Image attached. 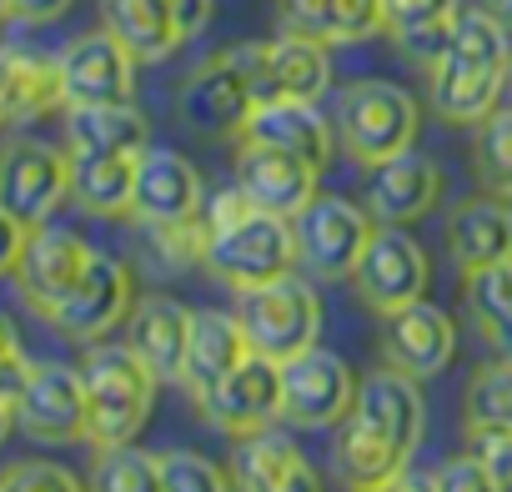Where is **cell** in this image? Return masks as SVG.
I'll list each match as a JSON object with an SVG mask.
<instances>
[{
	"mask_svg": "<svg viewBox=\"0 0 512 492\" xmlns=\"http://www.w3.org/2000/svg\"><path fill=\"white\" fill-rule=\"evenodd\" d=\"M201 226H206L201 272H211L231 292H251V287H267V282H282V277L297 272L292 216L251 206L236 181L221 196H206Z\"/></svg>",
	"mask_w": 512,
	"mask_h": 492,
	"instance_id": "cell-1",
	"label": "cell"
},
{
	"mask_svg": "<svg viewBox=\"0 0 512 492\" xmlns=\"http://www.w3.org/2000/svg\"><path fill=\"white\" fill-rule=\"evenodd\" d=\"M507 81H512V31L497 26L482 6L462 11L452 41L427 66L432 111L447 126H477L497 111Z\"/></svg>",
	"mask_w": 512,
	"mask_h": 492,
	"instance_id": "cell-2",
	"label": "cell"
},
{
	"mask_svg": "<svg viewBox=\"0 0 512 492\" xmlns=\"http://www.w3.org/2000/svg\"><path fill=\"white\" fill-rule=\"evenodd\" d=\"M81 377H86V402H91V432L86 442L96 447H116V442H136L151 422V407H156V372L121 342V347H106V342H91L86 362H81Z\"/></svg>",
	"mask_w": 512,
	"mask_h": 492,
	"instance_id": "cell-3",
	"label": "cell"
},
{
	"mask_svg": "<svg viewBox=\"0 0 512 492\" xmlns=\"http://www.w3.org/2000/svg\"><path fill=\"white\" fill-rule=\"evenodd\" d=\"M417 126H422V106L397 81H352L337 96V141L362 166L412 151Z\"/></svg>",
	"mask_w": 512,
	"mask_h": 492,
	"instance_id": "cell-4",
	"label": "cell"
},
{
	"mask_svg": "<svg viewBox=\"0 0 512 492\" xmlns=\"http://www.w3.org/2000/svg\"><path fill=\"white\" fill-rule=\"evenodd\" d=\"M231 312H236L251 352H262L272 362H287V357H297V352L322 342V297L307 282H297V277L236 292Z\"/></svg>",
	"mask_w": 512,
	"mask_h": 492,
	"instance_id": "cell-5",
	"label": "cell"
},
{
	"mask_svg": "<svg viewBox=\"0 0 512 492\" xmlns=\"http://www.w3.org/2000/svg\"><path fill=\"white\" fill-rule=\"evenodd\" d=\"M256 101H262V96H256L251 56H246V46H236V51H216L211 61H201L181 81L176 116L196 136H236Z\"/></svg>",
	"mask_w": 512,
	"mask_h": 492,
	"instance_id": "cell-6",
	"label": "cell"
},
{
	"mask_svg": "<svg viewBox=\"0 0 512 492\" xmlns=\"http://www.w3.org/2000/svg\"><path fill=\"white\" fill-rule=\"evenodd\" d=\"M297 226V267L317 282H352L367 241L377 231L372 211L347 196H317L307 211L292 216Z\"/></svg>",
	"mask_w": 512,
	"mask_h": 492,
	"instance_id": "cell-7",
	"label": "cell"
},
{
	"mask_svg": "<svg viewBox=\"0 0 512 492\" xmlns=\"http://www.w3.org/2000/svg\"><path fill=\"white\" fill-rule=\"evenodd\" d=\"M357 402L352 367L322 342L282 362V422L297 432H337Z\"/></svg>",
	"mask_w": 512,
	"mask_h": 492,
	"instance_id": "cell-8",
	"label": "cell"
},
{
	"mask_svg": "<svg viewBox=\"0 0 512 492\" xmlns=\"http://www.w3.org/2000/svg\"><path fill=\"white\" fill-rule=\"evenodd\" d=\"M71 201V151L16 136L0 146V206L21 226H46Z\"/></svg>",
	"mask_w": 512,
	"mask_h": 492,
	"instance_id": "cell-9",
	"label": "cell"
},
{
	"mask_svg": "<svg viewBox=\"0 0 512 492\" xmlns=\"http://www.w3.org/2000/svg\"><path fill=\"white\" fill-rule=\"evenodd\" d=\"M427 282H432L427 252L417 246V236L407 226H377L362 262H357V272H352L357 302L367 312H377V317H392L407 302L427 297Z\"/></svg>",
	"mask_w": 512,
	"mask_h": 492,
	"instance_id": "cell-10",
	"label": "cell"
},
{
	"mask_svg": "<svg viewBox=\"0 0 512 492\" xmlns=\"http://www.w3.org/2000/svg\"><path fill=\"white\" fill-rule=\"evenodd\" d=\"M196 412L206 427L226 432L231 442L262 432V427H277L282 422V362L251 352L236 372H226L211 392L196 397Z\"/></svg>",
	"mask_w": 512,
	"mask_h": 492,
	"instance_id": "cell-11",
	"label": "cell"
},
{
	"mask_svg": "<svg viewBox=\"0 0 512 492\" xmlns=\"http://www.w3.org/2000/svg\"><path fill=\"white\" fill-rule=\"evenodd\" d=\"M131 302H136L131 267H126L121 257H111V252H96L91 267L81 272V282H76V287L46 312V322H51L61 337L91 347V342H101L111 327L126 322Z\"/></svg>",
	"mask_w": 512,
	"mask_h": 492,
	"instance_id": "cell-12",
	"label": "cell"
},
{
	"mask_svg": "<svg viewBox=\"0 0 512 492\" xmlns=\"http://www.w3.org/2000/svg\"><path fill=\"white\" fill-rule=\"evenodd\" d=\"M16 427L36 442H81L91 432V402L81 367L36 362L26 392L16 397Z\"/></svg>",
	"mask_w": 512,
	"mask_h": 492,
	"instance_id": "cell-13",
	"label": "cell"
},
{
	"mask_svg": "<svg viewBox=\"0 0 512 492\" xmlns=\"http://www.w3.org/2000/svg\"><path fill=\"white\" fill-rule=\"evenodd\" d=\"M201 211H206V181H201L196 161H186L171 146H146L136 156L131 221L136 226H181V221H201Z\"/></svg>",
	"mask_w": 512,
	"mask_h": 492,
	"instance_id": "cell-14",
	"label": "cell"
},
{
	"mask_svg": "<svg viewBox=\"0 0 512 492\" xmlns=\"http://www.w3.org/2000/svg\"><path fill=\"white\" fill-rule=\"evenodd\" d=\"M136 56L101 26V31H86L76 36L61 56H56V71H61V96L66 106H101V101H136Z\"/></svg>",
	"mask_w": 512,
	"mask_h": 492,
	"instance_id": "cell-15",
	"label": "cell"
},
{
	"mask_svg": "<svg viewBox=\"0 0 512 492\" xmlns=\"http://www.w3.org/2000/svg\"><path fill=\"white\" fill-rule=\"evenodd\" d=\"M231 487L236 492H327L317 462L277 427H262L231 442Z\"/></svg>",
	"mask_w": 512,
	"mask_h": 492,
	"instance_id": "cell-16",
	"label": "cell"
},
{
	"mask_svg": "<svg viewBox=\"0 0 512 492\" xmlns=\"http://www.w3.org/2000/svg\"><path fill=\"white\" fill-rule=\"evenodd\" d=\"M246 56H251V76H256V96L262 101H272V96L322 101V91L332 86V46H322L312 36L282 31L262 46H246Z\"/></svg>",
	"mask_w": 512,
	"mask_h": 492,
	"instance_id": "cell-17",
	"label": "cell"
},
{
	"mask_svg": "<svg viewBox=\"0 0 512 492\" xmlns=\"http://www.w3.org/2000/svg\"><path fill=\"white\" fill-rule=\"evenodd\" d=\"M317 166L282 151V146H262V141H236V186L246 191L251 206L277 211V216H297L317 201Z\"/></svg>",
	"mask_w": 512,
	"mask_h": 492,
	"instance_id": "cell-18",
	"label": "cell"
},
{
	"mask_svg": "<svg viewBox=\"0 0 512 492\" xmlns=\"http://www.w3.org/2000/svg\"><path fill=\"white\" fill-rule=\"evenodd\" d=\"M382 352H387L392 367L412 372L417 382L442 377L452 367V357H457V322L437 302L417 297L402 312L382 317Z\"/></svg>",
	"mask_w": 512,
	"mask_h": 492,
	"instance_id": "cell-19",
	"label": "cell"
},
{
	"mask_svg": "<svg viewBox=\"0 0 512 492\" xmlns=\"http://www.w3.org/2000/svg\"><path fill=\"white\" fill-rule=\"evenodd\" d=\"M91 246L76 236V231H66V226H31V236H26V252H21V262H16V287H21V297L46 317L76 282H81V272L91 267Z\"/></svg>",
	"mask_w": 512,
	"mask_h": 492,
	"instance_id": "cell-20",
	"label": "cell"
},
{
	"mask_svg": "<svg viewBox=\"0 0 512 492\" xmlns=\"http://www.w3.org/2000/svg\"><path fill=\"white\" fill-rule=\"evenodd\" d=\"M437 196H442V171L422 151H402V156L367 166L362 206L372 211L377 226H412L437 206Z\"/></svg>",
	"mask_w": 512,
	"mask_h": 492,
	"instance_id": "cell-21",
	"label": "cell"
},
{
	"mask_svg": "<svg viewBox=\"0 0 512 492\" xmlns=\"http://www.w3.org/2000/svg\"><path fill=\"white\" fill-rule=\"evenodd\" d=\"M362 427H372L377 437H387L392 447H402L407 457L417 452L422 442V427H427V407H422V392H417V377L402 372V367H372L362 382H357V402L352 412Z\"/></svg>",
	"mask_w": 512,
	"mask_h": 492,
	"instance_id": "cell-22",
	"label": "cell"
},
{
	"mask_svg": "<svg viewBox=\"0 0 512 492\" xmlns=\"http://www.w3.org/2000/svg\"><path fill=\"white\" fill-rule=\"evenodd\" d=\"M191 307L166 297V292H151V297H136L131 312H126V347L156 372V382H181L186 372V347H191Z\"/></svg>",
	"mask_w": 512,
	"mask_h": 492,
	"instance_id": "cell-23",
	"label": "cell"
},
{
	"mask_svg": "<svg viewBox=\"0 0 512 492\" xmlns=\"http://www.w3.org/2000/svg\"><path fill=\"white\" fill-rule=\"evenodd\" d=\"M236 141L282 146V151L312 161L317 171H327L332 146H337V131H332V121L317 111V101H287V96H272V101H256V106H251L246 126L236 131Z\"/></svg>",
	"mask_w": 512,
	"mask_h": 492,
	"instance_id": "cell-24",
	"label": "cell"
},
{
	"mask_svg": "<svg viewBox=\"0 0 512 492\" xmlns=\"http://www.w3.org/2000/svg\"><path fill=\"white\" fill-rule=\"evenodd\" d=\"M151 146V121L136 101L66 106V151L71 156H141Z\"/></svg>",
	"mask_w": 512,
	"mask_h": 492,
	"instance_id": "cell-25",
	"label": "cell"
},
{
	"mask_svg": "<svg viewBox=\"0 0 512 492\" xmlns=\"http://www.w3.org/2000/svg\"><path fill=\"white\" fill-rule=\"evenodd\" d=\"M447 252L462 272L512 262V206L502 196H472L447 216Z\"/></svg>",
	"mask_w": 512,
	"mask_h": 492,
	"instance_id": "cell-26",
	"label": "cell"
},
{
	"mask_svg": "<svg viewBox=\"0 0 512 492\" xmlns=\"http://www.w3.org/2000/svg\"><path fill=\"white\" fill-rule=\"evenodd\" d=\"M251 357V342L236 322V312H216V307H201L191 317V347H186V372H181V387L191 392V402L201 392H211L226 372H236L241 362Z\"/></svg>",
	"mask_w": 512,
	"mask_h": 492,
	"instance_id": "cell-27",
	"label": "cell"
},
{
	"mask_svg": "<svg viewBox=\"0 0 512 492\" xmlns=\"http://www.w3.org/2000/svg\"><path fill=\"white\" fill-rule=\"evenodd\" d=\"M282 31L312 36L322 46H357L382 31V0H277Z\"/></svg>",
	"mask_w": 512,
	"mask_h": 492,
	"instance_id": "cell-28",
	"label": "cell"
},
{
	"mask_svg": "<svg viewBox=\"0 0 512 492\" xmlns=\"http://www.w3.org/2000/svg\"><path fill=\"white\" fill-rule=\"evenodd\" d=\"M457 16H462V0H382V31L417 66H432L442 56Z\"/></svg>",
	"mask_w": 512,
	"mask_h": 492,
	"instance_id": "cell-29",
	"label": "cell"
},
{
	"mask_svg": "<svg viewBox=\"0 0 512 492\" xmlns=\"http://www.w3.org/2000/svg\"><path fill=\"white\" fill-rule=\"evenodd\" d=\"M101 26L136 61H166L186 41L166 0H101Z\"/></svg>",
	"mask_w": 512,
	"mask_h": 492,
	"instance_id": "cell-30",
	"label": "cell"
},
{
	"mask_svg": "<svg viewBox=\"0 0 512 492\" xmlns=\"http://www.w3.org/2000/svg\"><path fill=\"white\" fill-rule=\"evenodd\" d=\"M71 201L86 216H131L136 156H71Z\"/></svg>",
	"mask_w": 512,
	"mask_h": 492,
	"instance_id": "cell-31",
	"label": "cell"
},
{
	"mask_svg": "<svg viewBox=\"0 0 512 492\" xmlns=\"http://www.w3.org/2000/svg\"><path fill=\"white\" fill-rule=\"evenodd\" d=\"M51 111H66L56 61L31 51H6V126H26Z\"/></svg>",
	"mask_w": 512,
	"mask_h": 492,
	"instance_id": "cell-32",
	"label": "cell"
},
{
	"mask_svg": "<svg viewBox=\"0 0 512 492\" xmlns=\"http://www.w3.org/2000/svg\"><path fill=\"white\" fill-rule=\"evenodd\" d=\"M332 457H337V472H342L347 492L377 487V482L407 472V462H412L402 447H392L387 437H377V432L362 427L357 417H347V422L337 427V447H332Z\"/></svg>",
	"mask_w": 512,
	"mask_h": 492,
	"instance_id": "cell-33",
	"label": "cell"
},
{
	"mask_svg": "<svg viewBox=\"0 0 512 492\" xmlns=\"http://www.w3.org/2000/svg\"><path fill=\"white\" fill-rule=\"evenodd\" d=\"M462 302L497 357H512V262L462 272Z\"/></svg>",
	"mask_w": 512,
	"mask_h": 492,
	"instance_id": "cell-34",
	"label": "cell"
},
{
	"mask_svg": "<svg viewBox=\"0 0 512 492\" xmlns=\"http://www.w3.org/2000/svg\"><path fill=\"white\" fill-rule=\"evenodd\" d=\"M462 427L472 432H512V357H497L472 372L462 397Z\"/></svg>",
	"mask_w": 512,
	"mask_h": 492,
	"instance_id": "cell-35",
	"label": "cell"
},
{
	"mask_svg": "<svg viewBox=\"0 0 512 492\" xmlns=\"http://www.w3.org/2000/svg\"><path fill=\"white\" fill-rule=\"evenodd\" d=\"M86 487L91 492H161V452H146L136 442L96 447Z\"/></svg>",
	"mask_w": 512,
	"mask_h": 492,
	"instance_id": "cell-36",
	"label": "cell"
},
{
	"mask_svg": "<svg viewBox=\"0 0 512 492\" xmlns=\"http://www.w3.org/2000/svg\"><path fill=\"white\" fill-rule=\"evenodd\" d=\"M472 176L487 196L512 201V106H497L487 121H477L472 136Z\"/></svg>",
	"mask_w": 512,
	"mask_h": 492,
	"instance_id": "cell-37",
	"label": "cell"
},
{
	"mask_svg": "<svg viewBox=\"0 0 512 492\" xmlns=\"http://www.w3.org/2000/svg\"><path fill=\"white\" fill-rule=\"evenodd\" d=\"M161 492H236L231 472L216 467L196 447H171L161 452Z\"/></svg>",
	"mask_w": 512,
	"mask_h": 492,
	"instance_id": "cell-38",
	"label": "cell"
},
{
	"mask_svg": "<svg viewBox=\"0 0 512 492\" xmlns=\"http://www.w3.org/2000/svg\"><path fill=\"white\" fill-rule=\"evenodd\" d=\"M0 487L11 492H91L71 467L61 462H46V457H26V462H11L6 472H0Z\"/></svg>",
	"mask_w": 512,
	"mask_h": 492,
	"instance_id": "cell-39",
	"label": "cell"
},
{
	"mask_svg": "<svg viewBox=\"0 0 512 492\" xmlns=\"http://www.w3.org/2000/svg\"><path fill=\"white\" fill-rule=\"evenodd\" d=\"M432 492H507L477 452H457L432 472Z\"/></svg>",
	"mask_w": 512,
	"mask_h": 492,
	"instance_id": "cell-40",
	"label": "cell"
},
{
	"mask_svg": "<svg viewBox=\"0 0 512 492\" xmlns=\"http://www.w3.org/2000/svg\"><path fill=\"white\" fill-rule=\"evenodd\" d=\"M31 357H26V347H21V337H16V327L0 317V397L6 402H16L21 392H26V382H31Z\"/></svg>",
	"mask_w": 512,
	"mask_h": 492,
	"instance_id": "cell-41",
	"label": "cell"
},
{
	"mask_svg": "<svg viewBox=\"0 0 512 492\" xmlns=\"http://www.w3.org/2000/svg\"><path fill=\"white\" fill-rule=\"evenodd\" d=\"M472 452L502 487H512V432H472Z\"/></svg>",
	"mask_w": 512,
	"mask_h": 492,
	"instance_id": "cell-42",
	"label": "cell"
},
{
	"mask_svg": "<svg viewBox=\"0 0 512 492\" xmlns=\"http://www.w3.org/2000/svg\"><path fill=\"white\" fill-rule=\"evenodd\" d=\"M26 236H31V226H21L6 206H0V277L16 272V262H21V252H26Z\"/></svg>",
	"mask_w": 512,
	"mask_h": 492,
	"instance_id": "cell-43",
	"label": "cell"
},
{
	"mask_svg": "<svg viewBox=\"0 0 512 492\" xmlns=\"http://www.w3.org/2000/svg\"><path fill=\"white\" fill-rule=\"evenodd\" d=\"M166 6H171V16H176L181 36L191 41V36H201V31L211 26V11H216V0H166Z\"/></svg>",
	"mask_w": 512,
	"mask_h": 492,
	"instance_id": "cell-44",
	"label": "cell"
},
{
	"mask_svg": "<svg viewBox=\"0 0 512 492\" xmlns=\"http://www.w3.org/2000/svg\"><path fill=\"white\" fill-rule=\"evenodd\" d=\"M71 11V0H11V16L31 21V26H46V21H61Z\"/></svg>",
	"mask_w": 512,
	"mask_h": 492,
	"instance_id": "cell-45",
	"label": "cell"
},
{
	"mask_svg": "<svg viewBox=\"0 0 512 492\" xmlns=\"http://www.w3.org/2000/svg\"><path fill=\"white\" fill-rule=\"evenodd\" d=\"M362 492H432V477L427 472H397V477H387V482H377V487H362Z\"/></svg>",
	"mask_w": 512,
	"mask_h": 492,
	"instance_id": "cell-46",
	"label": "cell"
},
{
	"mask_svg": "<svg viewBox=\"0 0 512 492\" xmlns=\"http://www.w3.org/2000/svg\"><path fill=\"white\" fill-rule=\"evenodd\" d=\"M477 6H482L497 26H507V31H512V0H477Z\"/></svg>",
	"mask_w": 512,
	"mask_h": 492,
	"instance_id": "cell-47",
	"label": "cell"
},
{
	"mask_svg": "<svg viewBox=\"0 0 512 492\" xmlns=\"http://www.w3.org/2000/svg\"><path fill=\"white\" fill-rule=\"evenodd\" d=\"M16 432V402H6V397H0V442H6Z\"/></svg>",
	"mask_w": 512,
	"mask_h": 492,
	"instance_id": "cell-48",
	"label": "cell"
},
{
	"mask_svg": "<svg viewBox=\"0 0 512 492\" xmlns=\"http://www.w3.org/2000/svg\"><path fill=\"white\" fill-rule=\"evenodd\" d=\"M0 126H6V51H0Z\"/></svg>",
	"mask_w": 512,
	"mask_h": 492,
	"instance_id": "cell-49",
	"label": "cell"
},
{
	"mask_svg": "<svg viewBox=\"0 0 512 492\" xmlns=\"http://www.w3.org/2000/svg\"><path fill=\"white\" fill-rule=\"evenodd\" d=\"M0 16H11V0H0Z\"/></svg>",
	"mask_w": 512,
	"mask_h": 492,
	"instance_id": "cell-50",
	"label": "cell"
},
{
	"mask_svg": "<svg viewBox=\"0 0 512 492\" xmlns=\"http://www.w3.org/2000/svg\"><path fill=\"white\" fill-rule=\"evenodd\" d=\"M0 492H11V487H0Z\"/></svg>",
	"mask_w": 512,
	"mask_h": 492,
	"instance_id": "cell-51",
	"label": "cell"
},
{
	"mask_svg": "<svg viewBox=\"0 0 512 492\" xmlns=\"http://www.w3.org/2000/svg\"><path fill=\"white\" fill-rule=\"evenodd\" d=\"M507 91H512V81H507Z\"/></svg>",
	"mask_w": 512,
	"mask_h": 492,
	"instance_id": "cell-52",
	"label": "cell"
}]
</instances>
